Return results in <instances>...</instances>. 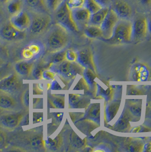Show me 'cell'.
Returning a JSON list of instances; mask_svg holds the SVG:
<instances>
[{"label": "cell", "instance_id": "6da1fadb", "mask_svg": "<svg viewBox=\"0 0 151 152\" xmlns=\"http://www.w3.org/2000/svg\"><path fill=\"white\" fill-rule=\"evenodd\" d=\"M68 30L59 23H56L48 33L46 46L48 52L56 53L60 51L68 44Z\"/></svg>", "mask_w": 151, "mask_h": 152}, {"label": "cell", "instance_id": "7a4b0ae2", "mask_svg": "<svg viewBox=\"0 0 151 152\" xmlns=\"http://www.w3.org/2000/svg\"><path fill=\"white\" fill-rule=\"evenodd\" d=\"M17 144L31 151H41L45 148L42 130H28L18 138Z\"/></svg>", "mask_w": 151, "mask_h": 152}, {"label": "cell", "instance_id": "3957f363", "mask_svg": "<svg viewBox=\"0 0 151 152\" xmlns=\"http://www.w3.org/2000/svg\"><path fill=\"white\" fill-rule=\"evenodd\" d=\"M51 69L62 79H72L75 77L77 74H83L84 69L82 65L75 62L64 61L57 64H52Z\"/></svg>", "mask_w": 151, "mask_h": 152}, {"label": "cell", "instance_id": "277c9868", "mask_svg": "<svg viewBox=\"0 0 151 152\" xmlns=\"http://www.w3.org/2000/svg\"><path fill=\"white\" fill-rule=\"evenodd\" d=\"M133 37V23L128 20L120 19L108 40L114 43H123L131 41Z\"/></svg>", "mask_w": 151, "mask_h": 152}, {"label": "cell", "instance_id": "5b68a950", "mask_svg": "<svg viewBox=\"0 0 151 152\" xmlns=\"http://www.w3.org/2000/svg\"><path fill=\"white\" fill-rule=\"evenodd\" d=\"M55 20L57 23L72 31L78 32V25L74 20L72 10H71L64 1L55 12Z\"/></svg>", "mask_w": 151, "mask_h": 152}, {"label": "cell", "instance_id": "8992f818", "mask_svg": "<svg viewBox=\"0 0 151 152\" xmlns=\"http://www.w3.org/2000/svg\"><path fill=\"white\" fill-rule=\"evenodd\" d=\"M31 16V24L29 31L34 36H39L44 34L49 28L52 22L50 15L46 13H34Z\"/></svg>", "mask_w": 151, "mask_h": 152}, {"label": "cell", "instance_id": "52a82bcc", "mask_svg": "<svg viewBox=\"0 0 151 152\" xmlns=\"http://www.w3.org/2000/svg\"><path fill=\"white\" fill-rule=\"evenodd\" d=\"M22 82L16 73L10 74L0 80V92L13 95L21 90Z\"/></svg>", "mask_w": 151, "mask_h": 152}, {"label": "cell", "instance_id": "ba28073f", "mask_svg": "<svg viewBox=\"0 0 151 152\" xmlns=\"http://www.w3.org/2000/svg\"><path fill=\"white\" fill-rule=\"evenodd\" d=\"M25 116L23 112H14L2 115L0 116V127L9 131L15 129L22 121Z\"/></svg>", "mask_w": 151, "mask_h": 152}, {"label": "cell", "instance_id": "9c48e42d", "mask_svg": "<svg viewBox=\"0 0 151 152\" xmlns=\"http://www.w3.org/2000/svg\"><path fill=\"white\" fill-rule=\"evenodd\" d=\"M0 37L6 41L17 42L24 40L26 37V33L19 30L8 22L1 28Z\"/></svg>", "mask_w": 151, "mask_h": 152}, {"label": "cell", "instance_id": "30bf717a", "mask_svg": "<svg viewBox=\"0 0 151 152\" xmlns=\"http://www.w3.org/2000/svg\"><path fill=\"white\" fill-rule=\"evenodd\" d=\"M31 15L25 10L11 15L9 22L20 31H26L29 30L31 24Z\"/></svg>", "mask_w": 151, "mask_h": 152}, {"label": "cell", "instance_id": "8fae6325", "mask_svg": "<svg viewBox=\"0 0 151 152\" xmlns=\"http://www.w3.org/2000/svg\"><path fill=\"white\" fill-rule=\"evenodd\" d=\"M119 20L120 18L110 7L108 14H107L103 23L101 25L104 38L107 39H110L112 37L114 28Z\"/></svg>", "mask_w": 151, "mask_h": 152}, {"label": "cell", "instance_id": "7c38bea8", "mask_svg": "<svg viewBox=\"0 0 151 152\" xmlns=\"http://www.w3.org/2000/svg\"><path fill=\"white\" fill-rule=\"evenodd\" d=\"M111 7L118 15L120 19L128 20L133 14V9L130 4L126 0L113 1Z\"/></svg>", "mask_w": 151, "mask_h": 152}, {"label": "cell", "instance_id": "4fadbf2b", "mask_svg": "<svg viewBox=\"0 0 151 152\" xmlns=\"http://www.w3.org/2000/svg\"><path fill=\"white\" fill-rule=\"evenodd\" d=\"M148 18L141 17L133 23V37L136 39L144 38L148 31Z\"/></svg>", "mask_w": 151, "mask_h": 152}, {"label": "cell", "instance_id": "5bb4252c", "mask_svg": "<svg viewBox=\"0 0 151 152\" xmlns=\"http://www.w3.org/2000/svg\"><path fill=\"white\" fill-rule=\"evenodd\" d=\"M17 102L13 95L0 92V109L5 111H13L16 108Z\"/></svg>", "mask_w": 151, "mask_h": 152}, {"label": "cell", "instance_id": "9a60e30c", "mask_svg": "<svg viewBox=\"0 0 151 152\" xmlns=\"http://www.w3.org/2000/svg\"><path fill=\"white\" fill-rule=\"evenodd\" d=\"M34 69V63L28 61H20L14 65L15 72L19 76L28 77L32 74Z\"/></svg>", "mask_w": 151, "mask_h": 152}, {"label": "cell", "instance_id": "2e32d148", "mask_svg": "<svg viewBox=\"0 0 151 152\" xmlns=\"http://www.w3.org/2000/svg\"><path fill=\"white\" fill-rule=\"evenodd\" d=\"M41 46L38 43H31L23 49L22 57L27 60H31L39 56L41 52Z\"/></svg>", "mask_w": 151, "mask_h": 152}, {"label": "cell", "instance_id": "e0dca14e", "mask_svg": "<svg viewBox=\"0 0 151 152\" xmlns=\"http://www.w3.org/2000/svg\"><path fill=\"white\" fill-rule=\"evenodd\" d=\"M73 16L76 22L78 24L86 25L89 23L91 13L86 7H82L72 10Z\"/></svg>", "mask_w": 151, "mask_h": 152}, {"label": "cell", "instance_id": "ac0fdd59", "mask_svg": "<svg viewBox=\"0 0 151 152\" xmlns=\"http://www.w3.org/2000/svg\"><path fill=\"white\" fill-rule=\"evenodd\" d=\"M83 67L94 69L95 67L93 62L91 52L88 49H83L77 53V60Z\"/></svg>", "mask_w": 151, "mask_h": 152}, {"label": "cell", "instance_id": "d6986e66", "mask_svg": "<svg viewBox=\"0 0 151 152\" xmlns=\"http://www.w3.org/2000/svg\"><path fill=\"white\" fill-rule=\"evenodd\" d=\"M26 7L34 13H47L49 10L45 0H24Z\"/></svg>", "mask_w": 151, "mask_h": 152}, {"label": "cell", "instance_id": "ffe728a7", "mask_svg": "<svg viewBox=\"0 0 151 152\" xmlns=\"http://www.w3.org/2000/svg\"><path fill=\"white\" fill-rule=\"evenodd\" d=\"M110 8V7H102L96 13L91 14L90 19V24L101 26L107 14H108Z\"/></svg>", "mask_w": 151, "mask_h": 152}, {"label": "cell", "instance_id": "44dd1931", "mask_svg": "<svg viewBox=\"0 0 151 152\" xmlns=\"http://www.w3.org/2000/svg\"><path fill=\"white\" fill-rule=\"evenodd\" d=\"M63 144V138L60 133L55 138L48 137L44 140L45 148L49 151H56L59 150Z\"/></svg>", "mask_w": 151, "mask_h": 152}, {"label": "cell", "instance_id": "7402d4cb", "mask_svg": "<svg viewBox=\"0 0 151 152\" xmlns=\"http://www.w3.org/2000/svg\"><path fill=\"white\" fill-rule=\"evenodd\" d=\"M6 9L11 15L23 10L24 2L22 0H11L6 4Z\"/></svg>", "mask_w": 151, "mask_h": 152}, {"label": "cell", "instance_id": "603a6c76", "mask_svg": "<svg viewBox=\"0 0 151 152\" xmlns=\"http://www.w3.org/2000/svg\"><path fill=\"white\" fill-rule=\"evenodd\" d=\"M84 33L88 37L90 38H97L99 37H103V31L101 26L90 25L87 26Z\"/></svg>", "mask_w": 151, "mask_h": 152}, {"label": "cell", "instance_id": "cb8c5ba5", "mask_svg": "<svg viewBox=\"0 0 151 152\" xmlns=\"http://www.w3.org/2000/svg\"><path fill=\"white\" fill-rule=\"evenodd\" d=\"M69 142L70 145L73 148L80 149L85 146L86 140L85 139H81L75 132L72 131L69 135Z\"/></svg>", "mask_w": 151, "mask_h": 152}, {"label": "cell", "instance_id": "d4e9b609", "mask_svg": "<svg viewBox=\"0 0 151 152\" xmlns=\"http://www.w3.org/2000/svg\"><path fill=\"white\" fill-rule=\"evenodd\" d=\"M143 142L140 139L132 138L129 140L127 145V148L129 152H141L143 151Z\"/></svg>", "mask_w": 151, "mask_h": 152}, {"label": "cell", "instance_id": "484cf974", "mask_svg": "<svg viewBox=\"0 0 151 152\" xmlns=\"http://www.w3.org/2000/svg\"><path fill=\"white\" fill-rule=\"evenodd\" d=\"M48 102L54 108L64 109L65 108L64 97L52 94L48 97Z\"/></svg>", "mask_w": 151, "mask_h": 152}, {"label": "cell", "instance_id": "4316f807", "mask_svg": "<svg viewBox=\"0 0 151 152\" xmlns=\"http://www.w3.org/2000/svg\"><path fill=\"white\" fill-rule=\"evenodd\" d=\"M84 101L81 96L76 94L69 95V108H81L84 105Z\"/></svg>", "mask_w": 151, "mask_h": 152}, {"label": "cell", "instance_id": "83f0119b", "mask_svg": "<svg viewBox=\"0 0 151 152\" xmlns=\"http://www.w3.org/2000/svg\"><path fill=\"white\" fill-rule=\"evenodd\" d=\"M135 74L136 75V79L137 80H146L150 74V71L147 69V67L139 65L135 68Z\"/></svg>", "mask_w": 151, "mask_h": 152}, {"label": "cell", "instance_id": "f1b7e54d", "mask_svg": "<svg viewBox=\"0 0 151 152\" xmlns=\"http://www.w3.org/2000/svg\"><path fill=\"white\" fill-rule=\"evenodd\" d=\"M67 5L71 10L85 7L86 0H65Z\"/></svg>", "mask_w": 151, "mask_h": 152}, {"label": "cell", "instance_id": "f546056e", "mask_svg": "<svg viewBox=\"0 0 151 152\" xmlns=\"http://www.w3.org/2000/svg\"><path fill=\"white\" fill-rule=\"evenodd\" d=\"M49 11L55 12L65 0H45Z\"/></svg>", "mask_w": 151, "mask_h": 152}, {"label": "cell", "instance_id": "4dcf8cb0", "mask_svg": "<svg viewBox=\"0 0 151 152\" xmlns=\"http://www.w3.org/2000/svg\"><path fill=\"white\" fill-rule=\"evenodd\" d=\"M85 7H87L91 14L100 10L102 7L97 2L96 0H86Z\"/></svg>", "mask_w": 151, "mask_h": 152}, {"label": "cell", "instance_id": "1f68e13d", "mask_svg": "<svg viewBox=\"0 0 151 152\" xmlns=\"http://www.w3.org/2000/svg\"><path fill=\"white\" fill-rule=\"evenodd\" d=\"M120 104L119 103H114L111 104L109 106L107 110V116L109 120H111L114 118L117 114L119 108Z\"/></svg>", "mask_w": 151, "mask_h": 152}, {"label": "cell", "instance_id": "d6a6232c", "mask_svg": "<svg viewBox=\"0 0 151 152\" xmlns=\"http://www.w3.org/2000/svg\"><path fill=\"white\" fill-rule=\"evenodd\" d=\"M65 52L66 51L56 53L51 59L52 64H57L65 61Z\"/></svg>", "mask_w": 151, "mask_h": 152}, {"label": "cell", "instance_id": "836d02e7", "mask_svg": "<svg viewBox=\"0 0 151 152\" xmlns=\"http://www.w3.org/2000/svg\"><path fill=\"white\" fill-rule=\"evenodd\" d=\"M83 74L84 75L85 79L86 80V82L89 84H92L93 83L97 76L93 71V69L90 68H87L86 69L84 70Z\"/></svg>", "mask_w": 151, "mask_h": 152}, {"label": "cell", "instance_id": "e575fe53", "mask_svg": "<svg viewBox=\"0 0 151 152\" xmlns=\"http://www.w3.org/2000/svg\"><path fill=\"white\" fill-rule=\"evenodd\" d=\"M100 107L99 104H93L88 112V116L91 118H97L99 116Z\"/></svg>", "mask_w": 151, "mask_h": 152}, {"label": "cell", "instance_id": "d590c367", "mask_svg": "<svg viewBox=\"0 0 151 152\" xmlns=\"http://www.w3.org/2000/svg\"><path fill=\"white\" fill-rule=\"evenodd\" d=\"M56 73L52 69L44 70L42 73V79L46 80H53L56 76Z\"/></svg>", "mask_w": 151, "mask_h": 152}, {"label": "cell", "instance_id": "8d00e7d4", "mask_svg": "<svg viewBox=\"0 0 151 152\" xmlns=\"http://www.w3.org/2000/svg\"><path fill=\"white\" fill-rule=\"evenodd\" d=\"M88 82L85 80V78L82 77L80 79V80L77 83L76 85L73 90L76 91H80V90H86L88 88Z\"/></svg>", "mask_w": 151, "mask_h": 152}, {"label": "cell", "instance_id": "74e56055", "mask_svg": "<svg viewBox=\"0 0 151 152\" xmlns=\"http://www.w3.org/2000/svg\"><path fill=\"white\" fill-rule=\"evenodd\" d=\"M77 60V53L72 50H67L65 52V61L69 62H76Z\"/></svg>", "mask_w": 151, "mask_h": 152}, {"label": "cell", "instance_id": "f35d334b", "mask_svg": "<svg viewBox=\"0 0 151 152\" xmlns=\"http://www.w3.org/2000/svg\"><path fill=\"white\" fill-rule=\"evenodd\" d=\"M10 72L11 66L8 64H6L2 67H0V80L4 78L5 77L9 75Z\"/></svg>", "mask_w": 151, "mask_h": 152}, {"label": "cell", "instance_id": "ab89813d", "mask_svg": "<svg viewBox=\"0 0 151 152\" xmlns=\"http://www.w3.org/2000/svg\"><path fill=\"white\" fill-rule=\"evenodd\" d=\"M130 110L132 114L135 116H140L142 112V107L139 104H132L130 107Z\"/></svg>", "mask_w": 151, "mask_h": 152}, {"label": "cell", "instance_id": "60d3db41", "mask_svg": "<svg viewBox=\"0 0 151 152\" xmlns=\"http://www.w3.org/2000/svg\"><path fill=\"white\" fill-rule=\"evenodd\" d=\"M130 125L128 120L126 118H122L119 120L117 124V129L120 131L124 130L127 128Z\"/></svg>", "mask_w": 151, "mask_h": 152}, {"label": "cell", "instance_id": "b9f144b4", "mask_svg": "<svg viewBox=\"0 0 151 152\" xmlns=\"http://www.w3.org/2000/svg\"><path fill=\"white\" fill-rule=\"evenodd\" d=\"M21 102L25 107L28 108L29 107V90L28 89H26L23 92L21 96Z\"/></svg>", "mask_w": 151, "mask_h": 152}, {"label": "cell", "instance_id": "7bdbcfd3", "mask_svg": "<svg viewBox=\"0 0 151 152\" xmlns=\"http://www.w3.org/2000/svg\"><path fill=\"white\" fill-rule=\"evenodd\" d=\"M7 138L4 132L0 131V150L5 148L7 145Z\"/></svg>", "mask_w": 151, "mask_h": 152}, {"label": "cell", "instance_id": "ee69618b", "mask_svg": "<svg viewBox=\"0 0 151 152\" xmlns=\"http://www.w3.org/2000/svg\"><path fill=\"white\" fill-rule=\"evenodd\" d=\"M43 70L41 69L40 67H37L36 68L34 69L32 74L33 76H34L35 79H38V80H40L42 79V73H43Z\"/></svg>", "mask_w": 151, "mask_h": 152}, {"label": "cell", "instance_id": "f6af8a7d", "mask_svg": "<svg viewBox=\"0 0 151 152\" xmlns=\"http://www.w3.org/2000/svg\"><path fill=\"white\" fill-rule=\"evenodd\" d=\"M43 113L35 112L33 114V123H38L43 121Z\"/></svg>", "mask_w": 151, "mask_h": 152}, {"label": "cell", "instance_id": "bcb514c9", "mask_svg": "<svg viewBox=\"0 0 151 152\" xmlns=\"http://www.w3.org/2000/svg\"><path fill=\"white\" fill-rule=\"evenodd\" d=\"M64 116V113L62 112H57L54 114L53 120H54L55 123L59 124L62 121V119Z\"/></svg>", "mask_w": 151, "mask_h": 152}, {"label": "cell", "instance_id": "7dc6e473", "mask_svg": "<svg viewBox=\"0 0 151 152\" xmlns=\"http://www.w3.org/2000/svg\"><path fill=\"white\" fill-rule=\"evenodd\" d=\"M102 7H110L113 0H96Z\"/></svg>", "mask_w": 151, "mask_h": 152}, {"label": "cell", "instance_id": "c3c4849f", "mask_svg": "<svg viewBox=\"0 0 151 152\" xmlns=\"http://www.w3.org/2000/svg\"><path fill=\"white\" fill-rule=\"evenodd\" d=\"M137 2L145 8L151 7V0H136Z\"/></svg>", "mask_w": 151, "mask_h": 152}, {"label": "cell", "instance_id": "681fc988", "mask_svg": "<svg viewBox=\"0 0 151 152\" xmlns=\"http://www.w3.org/2000/svg\"><path fill=\"white\" fill-rule=\"evenodd\" d=\"M150 131V130L143 126H139L135 128L132 131V132L134 133H139V132H146Z\"/></svg>", "mask_w": 151, "mask_h": 152}, {"label": "cell", "instance_id": "f907efd6", "mask_svg": "<svg viewBox=\"0 0 151 152\" xmlns=\"http://www.w3.org/2000/svg\"><path fill=\"white\" fill-rule=\"evenodd\" d=\"M51 88L52 90H62V87H60V84L58 83V82L54 79L53 80V82L51 85Z\"/></svg>", "mask_w": 151, "mask_h": 152}, {"label": "cell", "instance_id": "816d5d0a", "mask_svg": "<svg viewBox=\"0 0 151 152\" xmlns=\"http://www.w3.org/2000/svg\"><path fill=\"white\" fill-rule=\"evenodd\" d=\"M33 94L35 95H42L43 94V90L42 88H41L39 86H36V87H34L33 90Z\"/></svg>", "mask_w": 151, "mask_h": 152}, {"label": "cell", "instance_id": "f5cc1de1", "mask_svg": "<svg viewBox=\"0 0 151 152\" xmlns=\"http://www.w3.org/2000/svg\"><path fill=\"white\" fill-rule=\"evenodd\" d=\"M144 152H150L151 151V142H148L143 146Z\"/></svg>", "mask_w": 151, "mask_h": 152}, {"label": "cell", "instance_id": "db71d44e", "mask_svg": "<svg viewBox=\"0 0 151 152\" xmlns=\"http://www.w3.org/2000/svg\"><path fill=\"white\" fill-rule=\"evenodd\" d=\"M41 99L39 98H34L33 99V106L35 107L37 105V104H38L40 102Z\"/></svg>", "mask_w": 151, "mask_h": 152}, {"label": "cell", "instance_id": "11a10c76", "mask_svg": "<svg viewBox=\"0 0 151 152\" xmlns=\"http://www.w3.org/2000/svg\"><path fill=\"white\" fill-rule=\"evenodd\" d=\"M6 64H7L6 61H5L3 58H2L1 57H0V67H2L3 66H4V65Z\"/></svg>", "mask_w": 151, "mask_h": 152}, {"label": "cell", "instance_id": "9f6ffc18", "mask_svg": "<svg viewBox=\"0 0 151 152\" xmlns=\"http://www.w3.org/2000/svg\"><path fill=\"white\" fill-rule=\"evenodd\" d=\"M148 30L151 33V16L148 18Z\"/></svg>", "mask_w": 151, "mask_h": 152}, {"label": "cell", "instance_id": "6f0895ef", "mask_svg": "<svg viewBox=\"0 0 151 152\" xmlns=\"http://www.w3.org/2000/svg\"><path fill=\"white\" fill-rule=\"evenodd\" d=\"M10 1H11V0H0L1 2H3V3H4V4H7V2H8Z\"/></svg>", "mask_w": 151, "mask_h": 152}, {"label": "cell", "instance_id": "680465c9", "mask_svg": "<svg viewBox=\"0 0 151 152\" xmlns=\"http://www.w3.org/2000/svg\"><path fill=\"white\" fill-rule=\"evenodd\" d=\"M2 14V10H1V9L0 8V14Z\"/></svg>", "mask_w": 151, "mask_h": 152}, {"label": "cell", "instance_id": "91938a15", "mask_svg": "<svg viewBox=\"0 0 151 152\" xmlns=\"http://www.w3.org/2000/svg\"><path fill=\"white\" fill-rule=\"evenodd\" d=\"M0 46H1V43H0Z\"/></svg>", "mask_w": 151, "mask_h": 152}]
</instances>
